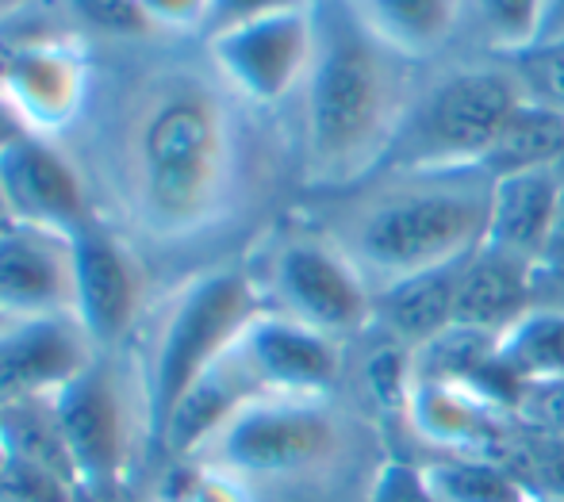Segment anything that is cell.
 I'll list each match as a JSON object with an SVG mask.
<instances>
[{"label": "cell", "mask_w": 564, "mask_h": 502, "mask_svg": "<svg viewBox=\"0 0 564 502\" xmlns=\"http://www.w3.org/2000/svg\"><path fill=\"white\" fill-rule=\"evenodd\" d=\"M315 54L289 108L300 188L312 196L361 185L384 165L426 69L377 39L349 0H315Z\"/></svg>", "instance_id": "obj_2"}, {"label": "cell", "mask_w": 564, "mask_h": 502, "mask_svg": "<svg viewBox=\"0 0 564 502\" xmlns=\"http://www.w3.org/2000/svg\"><path fill=\"white\" fill-rule=\"evenodd\" d=\"M0 502H12V499H4V495H0Z\"/></svg>", "instance_id": "obj_38"}, {"label": "cell", "mask_w": 564, "mask_h": 502, "mask_svg": "<svg viewBox=\"0 0 564 502\" xmlns=\"http://www.w3.org/2000/svg\"><path fill=\"white\" fill-rule=\"evenodd\" d=\"M561 157H564V111L527 100L514 111L507 131L499 134L484 170L491 177H507V173H527V170H557Z\"/></svg>", "instance_id": "obj_23"}, {"label": "cell", "mask_w": 564, "mask_h": 502, "mask_svg": "<svg viewBox=\"0 0 564 502\" xmlns=\"http://www.w3.org/2000/svg\"><path fill=\"white\" fill-rule=\"evenodd\" d=\"M488 406L480 395L457 384H415L408 400V418L415 429L446 452H476L488 437Z\"/></svg>", "instance_id": "obj_20"}, {"label": "cell", "mask_w": 564, "mask_h": 502, "mask_svg": "<svg viewBox=\"0 0 564 502\" xmlns=\"http://www.w3.org/2000/svg\"><path fill=\"white\" fill-rule=\"evenodd\" d=\"M51 403L82 488H108L123 480L134 457V434L147 429L131 349H105Z\"/></svg>", "instance_id": "obj_7"}, {"label": "cell", "mask_w": 564, "mask_h": 502, "mask_svg": "<svg viewBox=\"0 0 564 502\" xmlns=\"http://www.w3.org/2000/svg\"><path fill=\"white\" fill-rule=\"evenodd\" d=\"M315 0H212V15H208V35H219V31L242 28V23L253 20H269V15L281 12H296V8H312Z\"/></svg>", "instance_id": "obj_30"}, {"label": "cell", "mask_w": 564, "mask_h": 502, "mask_svg": "<svg viewBox=\"0 0 564 502\" xmlns=\"http://www.w3.org/2000/svg\"><path fill=\"white\" fill-rule=\"evenodd\" d=\"M514 418H522L542 437H564V380L527 384L514 403Z\"/></svg>", "instance_id": "obj_29"}, {"label": "cell", "mask_w": 564, "mask_h": 502, "mask_svg": "<svg viewBox=\"0 0 564 502\" xmlns=\"http://www.w3.org/2000/svg\"><path fill=\"white\" fill-rule=\"evenodd\" d=\"M491 177L468 170H380L361 185L315 196L307 219L335 238L372 292L419 273L460 265L484 245Z\"/></svg>", "instance_id": "obj_3"}, {"label": "cell", "mask_w": 564, "mask_h": 502, "mask_svg": "<svg viewBox=\"0 0 564 502\" xmlns=\"http://www.w3.org/2000/svg\"><path fill=\"white\" fill-rule=\"evenodd\" d=\"M527 100V85L511 58L457 54L449 62H438L426 69L380 170L484 165L499 134Z\"/></svg>", "instance_id": "obj_5"}, {"label": "cell", "mask_w": 564, "mask_h": 502, "mask_svg": "<svg viewBox=\"0 0 564 502\" xmlns=\"http://www.w3.org/2000/svg\"><path fill=\"white\" fill-rule=\"evenodd\" d=\"M89 43L93 97L58 146L82 170L97 219L150 273L158 261L219 250L261 211L281 165L296 173L289 116L238 97L204 39L139 31Z\"/></svg>", "instance_id": "obj_1"}, {"label": "cell", "mask_w": 564, "mask_h": 502, "mask_svg": "<svg viewBox=\"0 0 564 502\" xmlns=\"http://www.w3.org/2000/svg\"><path fill=\"white\" fill-rule=\"evenodd\" d=\"M542 276H564V181L557 196V215H553L550 245H545V258H542Z\"/></svg>", "instance_id": "obj_34"}, {"label": "cell", "mask_w": 564, "mask_h": 502, "mask_svg": "<svg viewBox=\"0 0 564 502\" xmlns=\"http://www.w3.org/2000/svg\"><path fill=\"white\" fill-rule=\"evenodd\" d=\"M158 502H250L246 499V480L212 468L204 460H173L165 476Z\"/></svg>", "instance_id": "obj_25"}, {"label": "cell", "mask_w": 564, "mask_h": 502, "mask_svg": "<svg viewBox=\"0 0 564 502\" xmlns=\"http://www.w3.org/2000/svg\"><path fill=\"white\" fill-rule=\"evenodd\" d=\"M369 502H434V495H431V488H426L423 468L384 465Z\"/></svg>", "instance_id": "obj_32"}, {"label": "cell", "mask_w": 564, "mask_h": 502, "mask_svg": "<svg viewBox=\"0 0 564 502\" xmlns=\"http://www.w3.org/2000/svg\"><path fill=\"white\" fill-rule=\"evenodd\" d=\"M519 69L522 85H527V97L545 103L553 111H564V43L550 46H530L527 54L511 58Z\"/></svg>", "instance_id": "obj_27"}, {"label": "cell", "mask_w": 564, "mask_h": 502, "mask_svg": "<svg viewBox=\"0 0 564 502\" xmlns=\"http://www.w3.org/2000/svg\"><path fill=\"white\" fill-rule=\"evenodd\" d=\"M8 227H15V211H12V204H8V196H4V185H0V234H4Z\"/></svg>", "instance_id": "obj_37"}, {"label": "cell", "mask_w": 564, "mask_h": 502, "mask_svg": "<svg viewBox=\"0 0 564 502\" xmlns=\"http://www.w3.org/2000/svg\"><path fill=\"white\" fill-rule=\"evenodd\" d=\"M204 43H208L216 69L227 77V85L238 97L261 111L289 116V108L304 89L307 66L315 54V12L296 8V12L219 31Z\"/></svg>", "instance_id": "obj_10"}, {"label": "cell", "mask_w": 564, "mask_h": 502, "mask_svg": "<svg viewBox=\"0 0 564 502\" xmlns=\"http://www.w3.org/2000/svg\"><path fill=\"white\" fill-rule=\"evenodd\" d=\"M0 185L15 211V222L82 234L97 219V204L77 162L51 139L23 134L0 154Z\"/></svg>", "instance_id": "obj_13"}, {"label": "cell", "mask_w": 564, "mask_h": 502, "mask_svg": "<svg viewBox=\"0 0 564 502\" xmlns=\"http://www.w3.org/2000/svg\"><path fill=\"white\" fill-rule=\"evenodd\" d=\"M522 480L530 483V491L538 499L564 502V437H550V445L530 457V468Z\"/></svg>", "instance_id": "obj_31"}, {"label": "cell", "mask_w": 564, "mask_h": 502, "mask_svg": "<svg viewBox=\"0 0 564 502\" xmlns=\"http://www.w3.org/2000/svg\"><path fill=\"white\" fill-rule=\"evenodd\" d=\"M545 0H468L465 54L519 58L538 43Z\"/></svg>", "instance_id": "obj_24"}, {"label": "cell", "mask_w": 564, "mask_h": 502, "mask_svg": "<svg viewBox=\"0 0 564 502\" xmlns=\"http://www.w3.org/2000/svg\"><path fill=\"white\" fill-rule=\"evenodd\" d=\"M51 8H62V15H66L62 0H0V39L23 31V23L39 20V15L51 12Z\"/></svg>", "instance_id": "obj_33"}, {"label": "cell", "mask_w": 564, "mask_h": 502, "mask_svg": "<svg viewBox=\"0 0 564 502\" xmlns=\"http://www.w3.org/2000/svg\"><path fill=\"white\" fill-rule=\"evenodd\" d=\"M265 310L246 258L196 269L158 292L131 341L150 441L162 437L181 395L227 357Z\"/></svg>", "instance_id": "obj_4"}, {"label": "cell", "mask_w": 564, "mask_h": 502, "mask_svg": "<svg viewBox=\"0 0 564 502\" xmlns=\"http://www.w3.org/2000/svg\"><path fill=\"white\" fill-rule=\"evenodd\" d=\"M465 261H460V265H465ZM460 265L408 276V281L377 292V330H384L388 338L408 346L411 353L423 349L426 341H434L442 330H449Z\"/></svg>", "instance_id": "obj_19"}, {"label": "cell", "mask_w": 564, "mask_h": 502, "mask_svg": "<svg viewBox=\"0 0 564 502\" xmlns=\"http://www.w3.org/2000/svg\"><path fill=\"white\" fill-rule=\"evenodd\" d=\"M97 54L89 35L77 28L15 31L12 43L0 46V100L15 111L28 134L62 142L93 97Z\"/></svg>", "instance_id": "obj_8"}, {"label": "cell", "mask_w": 564, "mask_h": 502, "mask_svg": "<svg viewBox=\"0 0 564 502\" xmlns=\"http://www.w3.org/2000/svg\"><path fill=\"white\" fill-rule=\"evenodd\" d=\"M100 353L77 315L0 318V406L51 403Z\"/></svg>", "instance_id": "obj_12"}, {"label": "cell", "mask_w": 564, "mask_h": 502, "mask_svg": "<svg viewBox=\"0 0 564 502\" xmlns=\"http://www.w3.org/2000/svg\"><path fill=\"white\" fill-rule=\"evenodd\" d=\"M564 43V0H545L542 4V28H538L534 46Z\"/></svg>", "instance_id": "obj_35"}, {"label": "cell", "mask_w": 564, "mask_h": 502, "mask_svg": "<svg viewBox=\"0 0 564 502\" xmlns=\"http://www.w3.org/2000/svg\"><path fill=\"white\" fill-rule=\"evenodd\" d=\"M496 357L522 388L564 380V307L534 303L507 334H499Z\"/></svg>", "instance_id": "obj_21"}, {"label": "cell", "mask_w": 564, "mask_h": 502, "mask_svg": "<svg viewBox=\"0 0 564 502\" xmlns=\"http://www.w3.org/2000/svg\"><path fill=\"white\" fill-rule=\"evenodd\" d=\"M82 483L62 472L0 457V495L12 502H77Z\"/></svg>", "instance_id": "obj_26"}, {"label": "cell", "mask_w": 564, "mask_h": 502, "mask_svg": "<svg viewBox=\"0 0 564 502\" xmlns=\"http://www.w3.org/2000/svg\"><path fill=\"white\" fill-rule=\"evenodd\" d=\"M238 349L258 376L261 392L289 395V400H327V392L346 369L341 341L292 323L276 310L253 318L250 330L238 338Z\"/></svg>", "instance_id": "obj_14"}, {"label": "cell", "mask_w": 564, "mask_h": 502, "mask_svg": "<svg viewBox=\"0 0 564 502\" xmlns=\"http://www.w3.org/2000/svg\"><path fill=\"white\" fill-rule=\"evenodd\" d=\"M77 245V299L74 315L100 349H131L150 310V265L108 222L93 219Z\"/></svg>", "instance_id": "obj_11"}, {"label": "cell", "mask_w": 564, "mask_h": 502, "mask_svg": "<svg viewBox=\"0 0 564 502\" xmlns=\"http://www.w3.org/2000/svg\"><path fill=\"white\" fill-rule=\"evenodd\" d=\"M361 23L415 66L465 54L468 0H349Z\"/></svg>", "instance_id": "obj_16"}, {"label": "cell", "mask_w": 564, "mask_h": 502, "mask_svg": "<svg viewBox=\"0 0 564 502\" xmlns=\"http://www.w3.org/2000/svg\"><path fill=\"white\" fill-rule=\"evenodd\" d=\"M246 265L269 310L312 326L341 346L377 326V292L338 250L335 238L307 215L261 230L246 250Z\"/></svg>", "instance_id": "obj_6"}, {"label": "cell", "mask_w": 564, "mask_h": 502, "mask_svg": "<svg viewBox=\"0 0 564 502\" xmlns=\"http://www.w3.org/2000/svg\"><path fill=\"white\" fill-rule=\"evenodd\" d=\"M335 449L338 422L323 400L261 395L246 403L219 434H212L193 460L224 468L238 480H265L323 465L335 457Z\"/></svg>", "instance_id": "obj_9"}, {"label": "cell", "mask_w": 564, "mask_h": 502, "mask_svg": "<svg viewBox=\"0 0 564 502\" xmlns=\"http://www.w3.org/2000/svg\"><path fill=\"white\" fill-rule=\"evenodd\" d=\"M534 502H545V499H534Z\"/></svg>", "instance_id": "obj_39"}, {"label": "cell", "mask_w": 564, "mask_h": 502, "mask_svg": "<svg viewBox=\"0 0 564 502\" xmlns=\"http://www.w3.org/2000/svg\"><path fill=\"white\" fill-rule=\"evenodd\" d=\"M150 31L177 39H204L212 15V0H134Z\"/></svg>", "instance_id": "obj_28"}, {"label": "cell", "mask_w": 564, "mask_h": 502, "mask_svg": "<svg viewBox=\"0 0 564 502\" xmlns=\"http://www.w3.org/2000/svg\"><path fill=\"white\" fill-rule=\"evenodd\" d=\"M434 502H534L538 495L519 472L484 452H442L423 468Z\"/></svg>", "instance_id": "obj_22"}, {"label": "cell", "mask_w": 564, "mask_h": 502, "mask_svg": "<svg viewBox=\"0 0 564 502\" xmlns=\"http://www.w3.org/2000/svg\"><path fill=\"white\" fill-rule=\"evenodd\" d=\"M74 238L31 222H15L0 234V318L74 315Z\"/></svg>", "instance_id": "obj_15"}, {"label": "cell", "mask_w": 564, "mask_h": 502, "mask_svg": "<svg viewBox=\"0 0 564 502\" xmlns=\"http://www.w3.org/2000/svg\"><path fill=\"white\" fill-rule=\"evenodd\" d=\"M23 134H28V127H23L20 119H15V111L8 108L4 100H0V154H4L8 146H15Z\"/></svg>", "instance_id": "obj_36"}, {"label": "cell", "mask_w": 564, "mask_h": 502, "mask_svg": "<svg viewBox=\"0 0 564 502\" xmlns=\"http://www.w3.org/2000/svg\"><path fill=\"white\" fill-rule=\"evenodd\" d=\"M538 269L527 261L480 245L457 273L453 296V326H468L480 334H507L530 307H534Z\"/></svg>", "instance_id": "obj_17"}, {"label": "cell", "mask_w": 564, "mask_h": 502, "mask_svg": "<svg viewBox=\"0 0 564 502\" xmlns=\"http://www.w3.org/2000/svg\"><path fill=\"white\" fill-rule=\"evenodd\" d=\"M561 177L557 170H527L496 177L484 245L527 261L542 273L545 245H550L553 215H557Z\"/></svg>", "instance_id": "obj_18"}]
</instances>
